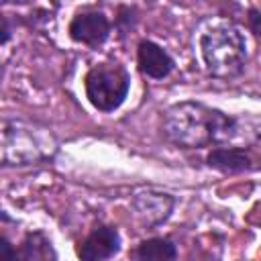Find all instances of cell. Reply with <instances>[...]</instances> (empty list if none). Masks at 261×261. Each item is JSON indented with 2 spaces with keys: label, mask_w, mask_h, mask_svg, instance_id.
<instances>
[{
  "label": "cell",
  "mask_w": 261,
  "mask_h": 261,
  "mask_svg": "<svg viewBox=\"0 0 261 261\" xmlns=\"http://www.w3.org/2000/svg\"><path fill=\"white\" fill-rule=\"evenodd\" d=\"M161 133L169 143L181 149H202L208 145L224 147L241 135V122L218 108L186 100L165 110Z\"/></svg>",
  "instance_id": "obj_1"
},
{
  "label": "cell",
  "mask_w": 261,
  "mask_h": 261,
  "mask_svg": "<svg viewBox=\"0 0 261 261\" xmlns=\"http://www.w3.org/2000/svg\"><path fill=\"white\" fill-rule=\"evenodd\" d=\"M200 53L206 71L218 80L237 77L247 63V39L243 31L230 22L208 27L200 35Z\"/></svg>",
  "instance_id": "obj_2"
},
{
  "label": "cell",
  "mask_w": 261,
  "mask_h": 261,
  "mask_svg": "<svg viewBox=\"0 0 261 261\" xmlns=\"http://www.w3.org/2000/svg\"><path fill=\"white\" fill-rule=\"evenodd\" d=\"M0 149L4 165H37L53 159L57 143L47 128L35 122L4 118Z\"/></svg>",
  "instance_id": "obj_3"
},
{
  "label": "cell",
  "mask_w": 261,
  "mask_h": 261,
  "mask_svg": "<svg viewBox=\"0 0 261 261\" xmlns=\"http://www.w3.org/2000/svg\"><path fill=\"white\" fill-rule=\"evenodd\" d=\"M86 98L100 112H114L128 96L130 75L118 61L94 65L84 80Z\"/></svg>",
  "instance_id": "obj_4"
},
{
  "label": "cell",
  "mask_w": 261,
  "mask_h": 261,
  "mask_svg": "<svg viewBox=\"0 0 261 261\" xmlns=\"http://www.w3.org/2000/svg\"><path fill=\"white\" fill-rule=\"evenodd\" d=\"M110 29H112L110 20L104 12L84 10L71 18L67 33H69V39L75 43H82L88 47H98L110 37Z\"/></svg>",
  "instance_id": "obj_5"
},
{
  "label": "cell",
  "mask_w": 261,
  "mask_h": 261,
  "mask_svg": "<svg viewBox=\"0 0 261 261\" xmlns=\"http://www.w3.org/2000/svg\"><path fill=\"white\" fill-rule=\"evenodd\" d=\"M130 206L135 214L139 216L141 224L147 228H153L161 222H165L175 206V198L165 192H155V190H145L133 196Z\"/></svg>",
  "instance_id": "obj_6"
},
{
  "label": "cell",
  "mask_w": 261,
  "mask_h": 261,
  "mask_svg": "<svg viewBox=\"0 0 261 261\" xmlns=\"http://www.w3.org/2000/svg\"><path fill=\"white\" fill-rule=\"evenodd\" d=\"M118 251H120V234L110 224L96 226L75 247V255L80 261H106Z\"/></svg>",
  "instance_id": "obj_7"
},
{
  "label": "cell",
  "mask_w": 261,
  "mask_h": 261,
  "mask_svg": "<svg viewBox=\"0 0 261 261\" xmlns=\"http://www.w3.org/2000/svg\"><path fill=\"white\" fill-rule=\"evenodd\" d=\"M137 63H139L141 73L151 77V80H163L175 67L173 57L161 45H157L155 41H149V39H143L139 43V47H137Z\"/></svg>",
  "instance_id": "obj_8"
},
{
  "label": "cell",
  "mask_w": 261,
  "mask_h": 261,
  "mask_svg": "<svg viewBox=\"0 0 261 261\" xmlns=\"http://www.w3.org/2000/svg\"><path fill=\"white\" fill-rule=\"evenodd\" d=\"M208 167L222 173H241L253 169V155L245 147H214L206 155Z\"/></svg>",
  "instance_id": "obj_9"
},
{
  "label": "cell",
  "mask_w": 261,
  "mask_h": 261,
  "mask_svg": "<svg viewBox=\"0 0 261 261\" xmlns=\"http://www.w3.org/2000/svg\"><path fill=\"white\" fill-rule=\"evenodd\" d=\"M133 255L137 261H175L177 247L167 237H153V239L141 241L133 251Z\"/></svg>",
  "instance_id": "obj_10"
},
{
  "label": "cell",
  "mask_w": 261,
  "mask_h": 261,
  "mask_svg": "<svg viewBox=\"0 0 261 261\" xmlns=\"http://www.w3.org/2000/svg\"><path fill=\"white\" fill-rule=\"evenodd\" d=\"M16 261H55L51 241L43 232H29L16 249Z\"/></svg>",
  "instance_id": "obj_11"
},
{
  "label": "cell",
  "mask_w": 261,
  "mask_h": 261,
  "mask_svg": "<svg viewBox=\"0 0 261 261\" xmlns=\"http://www.w3.org/2000/svg\"><path fill=\"white\" fill-rule=\"evenodd\" d=\"M114 22H116V29H118V33L120 35H126L130 29H135V24H137V10L133 8V6H128V4H120L118 8H116V18H114Z\"/></svg>",
  "instance_id": "obj_12"
},
{
  "label": "cell",
  "mask_w": 261,
  "mask_h": 261,
  "mask_svg": "<svg viewBox=\"0 0 261 261\" xmlns=\"http://www.w3.org/2000/svg\"><path fill=\"white\" fill-rule=\"evenodd\" d=\"M249 29L261 37V12L257 8H249Z\"/></svg>",
  "instance_id": "obj_13"
},
{
  "label": "cell",
  "mask_w": 261,
  "mask_h": 261,
  "mask_svg": "<svg viewBox=\"0 0 261 261\" xmlns=\"http://www.w3.org/2000/svg\"><path fill=\"white\" fill-rule=\"evenodd\" d=\"M2 261H16V249L6 237H2Z\"/></svg>",
  "instance_id": "obj_14"
},
{
  "label": "cell",
  "mask_w": 261,
  "mask_h": 261,
  "mask_svg": "<svg viewBox=\"0 0 261 261\" xmlns=\"http://www.w3.org/2000/svg\"><path fill=\"white\" fill-rule=\"evenodd\" d=\"M0 24H2V31H0V33H2V35H0V43L6 45L8 39H10V33H12V31H10V24H8V16H0Z\"/></svg>",
  "instance_id": "obj_15"
}]
</instances>
